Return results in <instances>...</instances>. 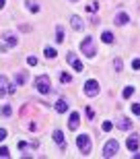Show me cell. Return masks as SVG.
Wrapping results in <instances>:
<instances>
[{
	"label": "cell",
	"mask_w": 140,
	"mask_h": 159,
	"mask_svg": "<svg viewBox=\"0 0 140 159\" xmlns=\"http://www.w3.org/2000/svg\"><path fill=\"white\" fill-rule=\"evenodd\" d=\"M76 145H78V149H81L82 155H89L91 149H93V143H91V136L89 134H78L76 136Z\"/></svg>",
	"instance_id": "1"
},
{
	"label": "cell",
	"mask_w": 140,
	"mask_h": 159,
	"mask_svg": "<svg viewBox=\"0 0 140 159\" xmlns=\"http://www.w3.org/2000/svg\"><path fill=\"white\" fill-rule=\"evenodd\" d=\"M81 52L85 54L87 58H93L95 54H97V48H95L93 37H85V39H82V43H81Z\"/></svg>",
	"instance_id": "2"
},
{
	"label": "cell",
	"mask_w": 140,
	"mask_h": 159,
	"mask_svg": "<svg viewBox=\"0 0 140 159\" xmlns=\"http://www.w3.org/2000/svg\"><path fill=\"white\" fill-rule=\"evenodd\" d=\"M35 87H37V91L39 93H50L52 91V83H50V77L47 75H41V77H37L35 79Z\"/></svg>",
	"instance_id": "3"
},
{
	"label": "cell",
	"mask_w": 140,
	"mask_h": 159,
	"mask_svg": "<svg viewBox=\"0 0 140 159\" xmlns=\"http://www.w3.org/2000/svg\"><path fill=\"white\" fill-rule=\"evenodd\" d=\"M85 93H87L89 97H95V95L99 93V81H97V79H89V81L85 83Z\"/></svg>",
	"instance_id": "4"
},
{
	"label": "cell",
	"mask_w": 140,
	"mask_h": 159,
	"mask_svg": "<svg viewBox=\"0 0 140 159\" xmlns=\"http://www.w3.org/2000/svg\"><path fill=\"white\" fill-rule=\"evenodd\" d=\"M117 149H120V143L117 141H107L103 147V157H113L117 153Z\"/></svg>",
	"instance_id": "5"
},
{
	"label": "cell",
	"mask_w": 140,
	"mask_h": 159,
	"mask_svg": "<svg viewBox=\"0 0 140 159\" xmlns=\"http://www.w3.org/2000/svg\"><path fill=\"white\" fill-rule=\"evenodd\" d=\"M15 91V87L11 85V81L6 77H2L0 75V97H4V95H8V93H12Z\"/></svg>",
	"instance_id": "6"
},
{
	"label": "cell",
	"mask_w": 140,
	"mask_h": 159,
	"mask_svg": "<svg viewBox=\"0 0 140 159\" xmlns=\"http://www.w3.org/2000/svg\"><path fill=\"white\" fill-rule=\"evenodd\" d=\"M66 60H68V64L72 66V68H74L76 72H82V62H81V60H78V58H76V56H74V54H72V52H70L68 56H66Z\"/></svg>",
	"instance_id": "7"
},
{
	"label": "cell",
	"mask_w": 140,
	"mask_h": 159,
	"mask_svg": "<svg viewBox=\"0 0 140 159\" xmlns=\"http://www.w3.org/2000/svg\"><path fill=\"white\" fill-rule=\"evenodd\" d=\"M78 124H81V116H78V112H72L68 118V128L70 130H76L78 128Z\"/></svg>",
	"instance_id": "8"
},
{
	"label": "cell",
	"mask_w": 140,
	"mask_h": 159,
	"mask_svg": "<svg viewBox=\"0 0 140 159\" xmlns=\"http://www.w3.org/2000/svg\"><path fill=\"white\" fill-rule=\"evenodd\" d=\"M128 21H130V17L126 15V12H117V15H116V19H113V23H116L117 27H122V25H126Z\"/></svg>",
	"instance_id": "9"
},
{
	"label": "cell",
	"mask_w": 140,
	"mask_h": 159,
	"mask_svg": "<svg viewBox=\"0 0 140 159\" xmlns=\"http://www.w3.org/2000/svg\"><path fill=\"white\" fill-rule=\"evenodd\" d=\"M54 107H56L58 114H64V112H68V101L66 99H58L56 103H54Z\"/></svg>",
	"instance_id": "10"
},
{
	"label": "cell",
	"mask_w": 140,
	"mask_h": 159,
	"mask_svg": "<svg viewBox=\"0 0 140 159\" xmlns=\"http://www.w3.org/2000/svg\"><path fill=\"white\" fill-rule=\"evenodd\" d=\"M2 37H4V41H6V43H8V46H17V35H15V33H11V31H4V33H2Z\"/></svg>",
	"instance_id": "11"
},
{
	"label": "cell",
	"mask_w": 140,
	"mask_h": 159,
	"mask_svg": "<svg viewBox=\"0 0 140 159\" xmlns=\"http://www.w3.org/2000/svg\"><path fill=\"white\" fill-rule=\"evenodd\" d=\"M70 25H72V29L74 31H82V21H81V17H70Z\"/></svg>",
	"instance_id": "12"
},
{
	"label": "cell",
	"mask_w": 140,
	"mask_h": 159,
	"mask_svg": "<svg viewBox=\"0 0 140 159\" xmlns=\"http://www.w3.org/2000/svg\"><path fill=\"white\" fill-rule=\"evenodd\" d=\"M138 145H140V143H138V136H130L128 143H126V147H128L130 151H138Z\"/></svg>",
	"instance_id": "13"
},
{
	"label": "cell",
	"mask_w": 140,
	"mask_h": 159,
	"mask_svg": "<svg viewBox=\"0 0 140 159\" xmlns=\"http://www.w3.org/2000/svg\"><path fill=\"white\" fill-rule=\"evenodd\" d=\"M117 128H120V130H130V128H132V122H130L128 118H122L120 122H117Z\"/></svg>",
	"instance_id": "14"
},
{
	"label": "cell",
	"mask_w": 140,
	"mask_h": 159,
	"mask_svg": "<svg viewBox=\"0 0 140 159\" xmlns=\"http://www.w3.org/2000/svg\"><path fill=\"white\" fill-rule=\"evenodd\" d=\"M54 141L64 149V134H62V130H56V132H54Z\"/></svg>",
	"instance_id": "15"
},
{
	"label": "cell",
	"mask_w": 140,
	"mask_h": 159,
	"mask_svg": "<svg viewBox=\"0 0 140 159\" xmlns=\"http://www.w3.org/2000/svg\"><path fill=\"white\" fill-rule=\"evenodd\" d=\"M15 79H17L19 85H25V83L29 81V75H27V72H17V77H15Z\"/></svg>",
	"instance_id": "16"
},
{
	"label": "cell",
	"mask_w": 140,
	"mask_h": 159,
	"mask_svg": "<svg viewBox=\"0 0 140 159\" xmlns=\"http://www.w3.org/2000/svg\"><path fill=\"white\" fill-rule=\"evenodd\" d=\"M25 6H27L31 12H39V4H37V2H33V0H27V2H25Z\"/></svg>",
	"instance_id": "17"
},
{
	"label": "cell",
	"mask_w": 140,
	"mask_h": 159,
	"mask_svg": "<svg viewBox=\"0 0 140 159\" xmlns=\"http://www.w3.org/2000/svg\"><path fill=\"white\" fill-rule=\"evenodd\" d=\"M101 39H103L105 43H113V33H111V31H103V33H101Z\"/></svg>",
	"instance_id": "18"
},
{
	"label": "cell",
	"mask_w": 140,
	"mask_h": 159,
	"mask_svg": "<svg viewBox=\"0 0 140 159\" xmlns=\"http://www.w3.org/2000/svg\"><path fill=\"white\" fill-rule=\"evenodd\" d=\"M132 95H134V87H130V85H128V87L122 91V97H124V99H128V97H132Z\"/></svg>",
	"instance_id": "19"
},
{
	"label": "cell",
	"mask_w": 140,
	"mask_h": 159,
	"mask_svg": "<svg viewBox=\"0 0 140 159\" xmlns=\"http://www.w3.org/2000/svg\"><path fill=\"white\" fill-rule=\"evenodd\" d=\"M56 41H58V43L64 41V29H62V27H56Z\"/></svg>",
	"instance_id": "20"
},
{
	"label": "cell",
	"mask_w": 140,
	"mask_h": 159,
	"mask_svg": "<svg viewBox=\"0 0 140 159\" xmlns=\"http://www.w3.org/2000/svg\"><path fill=\"white\" fill-rule=\"evenodd\" d=\"M43 54H46V58H56V50H54V48H46Z\"/></svg>",
	"instance_id": "21"
},
{
	"label": "cell",
	"mask_w": 140,
	"mask_h": 159,
	"mask_svg": "<svg viewBox=\"0 0 140 159\" xmlns=\"http://www.w3.org/2000/svg\"><path fill=\"white\" fill-rule=\"evenodd\" d=\"M85 8H87V12H97V8H99V4H97V2H91V4H87Z\"/></svg>",
	"instance_id": "22"
},
{
	"label": "cell",
	"mask_w": 140,
	"mask_h": 159,
	"mask_svg": "<svg viewBox=\"0 0 140 159\" xmlns=\"http://www.w3.org/2000/svg\"><path fill=\"white\" fill-rule=\"evenodd\" d=\"M70 79H72V77H70L68 72H62V77H60V81H62V83H70Z\"/></svg>",
	"instance_id": "23"
},
{
	"label": "cell",
	"mask_w": 140,
	"mask_h": 159,
	"mask_svg": "<svg viewBox=\"0 0 140 159\" xmlns=\"http://www.w3.org/2000/svg\"><path fill=\"white\" fill-rule=\"evenodd\" d=\"M11 114H12L11 106H4V107H2V116H11Z\"/></svg>",
	"instance_id": "24"
},
{
	"label": "cell",
	"mask_w": 140,
	"mask_h": 159,
	"mask_svg": "<svg viewBox=\"0 0 140 159\" xmlns=\"http://www.w3.org/2000/svg\"><path fill=\"white\" fill-rule=\"evenodd\" d=\"M27 64H29V66H35V64H37V58H35V56H29V58H27Z\"/></svg>",
	"instance_id": "25"
},
{
	"label": "cell",
	"mask_w": 140,
	"mask_h": 159,
	"mask_svg": "<svg viewBox=\"0 0 140 159\" xmlns=\"http://www.w3.org/2000/svg\"><path fill=\"white\" fill-rule=\"evenodd\" d=\"M132 112H134L136 116H140V103H132Z\"/></svg>",
	"instance_id": "26"
},
{
	"label": "cell",
	"mask_w": 140,
	"mask_h": 159,
	"mask_svg": "<svg viewBox=\"0 0 140 159\" xmlns=\"http://www.w3.org/2000/svg\"><path fill=\"white\" fill-rule=\"evenodd\" d=\"M132 68H134V70H140V58H134V62H132Z\"/></svg>",
	"instance_id": "27"
},
{
	"label": "cell",
	"mask_w": 140,
	"mask_h": 159,
	"mask_svg": "<svg viewBox=\"0 0 140 159\" xmlns=\"http://www.w3.org/2000/svg\"><path fill=\"white\" fill-rule=\"evenodd\" d=\"M111 128H113V124H111V122H103V130H105V132H109Z\"/></svg>",
	"instance_id": "28"
},
{
	"label": "cell",
	"mask_w": 140,
	"mask_h": 159,
	"mask_svg": "<svg viewBox=\"0 0 140 159\" xmlns=\"http://www.w3.org/2000/svg\"><path fill=\"white\" fill-rule=\"evenodd\" d=\"M122 68H124V62L117 58V60H116V70H122Z\"/></svg>",
	"instance_id": "29"
},
{
	"label": "cell",
	"mask_w": 140,
	"mask_h": 159,
	"mask_svg": "<svg viewBox=\"0 0 140 159\" xmlns=\"http://www.w3.org/2000/svg\"><path fill=\"white\" fill-rule=\"evenodd\" d=\"M87 116H89V120H93V118H95V112H93V107H87Z\"/></svg>",
	"instance_id": "30"
},
{
	"label": "cell",
	"mask_w": 140,
	"mask_h": 159,
	"mask_svg": "<svg viewBox=\"0 0 140 159\" xmlns=\"http://www.w3.org/2000/svg\"><path fill=\"white\" fill-rule=\"evenodd\" d=\"M0 157H8V149H6V147L0 149Z\"/></svg>",
	"instance_id": "31"
},
{
	"label": "cell",
	"mask_w": 140,
	"mask_h": 159,
	"mask_svg": "<svg viewBox=\"0 0 140 159\" xmlns=\"http://www.w3.org/2000/svg\"><path fill=\"white\" fill-rule=\"evenodd\" d=\"M4 139H6V130H4V128H0V143L4 141Z\"/></svg>",
	"instance_id": "32"
},
{
	"label": "cell",
	"mask_w": 140,
	"mask_h": 159,
	"mask_svg": "<svg viewBox=\"0 0 140 159\" xmlns=\"http://www.w3.org/2000/svg\"><path fill=\"white\" fill-rule=\"evenodd\" d=\"M19 149H27V143H25V141H19Z\"/></svg>",
	"instance_id": "33"
},
{
	"label": "cell",
	"mask_w": 140,
	"mask_h": 159,
	"mask_svg": "<svg viewBox=\"0 0 140 159\" xmlns=\"http://www.w3.org/2000/svg\"><path fill=\"white\" fill-rule=\"evenodd\" d=\"M4 4H6L4 0H0V8H4Z\"/></svg>",
	"instance_id": "34"
},
{
	"label": "cell",
	"mask_w": 140,
	"mask_h": 159,
	"mask_svg": "<svg viewBox=\"0 0 140 159\" xmlns=\"http://www.w3.org/2000/svg\"><path fill=\"white\" fill-rule=\"evenodd\" d=\"M70 2H76V0H70Z\"/></svg>",
	"instance_id": "35"
}]
</instances>
